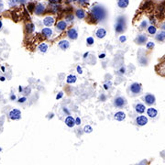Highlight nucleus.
I'll return each instance as SVG.
<instances>
[{
    "label": "nucleus",
    "mask_w": 165,
    "mask_h": 165,
    "mask_svg": "<svg viewBox=\"0 0 165 165\" xmlns=\"http://www.w3.org/2000/svg\"><path fill=\"white\" fill-rule=\"evenodd\" d=\"M90 15L92 17V19L96 21H102L105 19V16H107V11H105V8L101 5H96L94 6L91 9Z\"/></svg>",
    "instance_id": "1"
},
{
    "label": "nucleus",
    "mask_w": 165,
    "mask_h": 165,
    "mask_svg": "<svg viewBox=\"0 0 165 165\" xmlns=\"http://www.w3.org/2000/svg\"><path fill=\"white\" fill-rule=\"evenodd\" d=\"M126 28V22L125 19H124L123 17H119L116 20V23L115 25V31L116 33H122L124 31H125Z\"/></svg>",
    "instance_id": "2"
},
{
    "label": "nucleus",
    "mask_w": 165,
    "mask_h": 165,
    "mask_svg": "<svg viewBox=\"0 0 165 165\" xmlns=\"http://www.w3.org/2000/svg\"><path fill=\"white\" fill-rule=\"evenodd\" d=\"M8 116L11 120H19L21 119V111L17 108H13L10 110Z\"/></svg>",
    "instance_id": "3"
},
{
    "label": "nucleus",
    "mask_w": 165,
    "mask_h": 165,
    "mask_svg": "<svg viewBox=\"0 0 165 165\" xmlns=\"http://www.w3.org/2000/svg\"><path fill=\"white\" fill-rule=\"evenodd\" d=\"M127 105V99L123 96H117L114 100V105L117 108H122Z\"/></svg>",
    "instance_id": "4"
},
{
    "label": "nucleus",
    "mask_w": 165,
    "mask_h": 165,
    "mask_svg": "<svg viewBox=\"0 0 165 165\" xmlns=\"http://www.w3.org/2000/svg\"><path fill=\"white\" fill-rule=\"evenodd\" d=\"M142 90V86L139 82H133L130 85V92L133 95H139V94Z\"/></svg>",
    "instance_id": "5"
},
{
    "label": "nucleus",
    "mask_w": 165,
    "mask_h": 165,
    "mask_svg": "<svg viewBox=\"0 0 165 165\" xmlns=\"http://www.w3.org/2000/svg\"><path fill=\"white\" fill-rule=\"evenodd\" d=\"M144 101H145V104L148 105H152L155 104V101H156V98L155 96L151 95V94H147V95L144 96Z\"/></svg>",
    "instance_id": "6"
},
{
    "label": "nucleus",
    "mask_w": 165,
    "mask_h": 165,
    "mask_svg": "<svg viewBox=\"0 0 165 165\" xmlns=\"http://www.w3.org/2000/svg\"><path fill=\"white\" fill-rule=\"evenodd\" d=\"M67 36L69 39L71 40H76L78 38V31H77V29L74 28H70L69 31H67Z\"/></svg>",
    "instance_id": "7"
},
{
    "label": "nucleus",
    "mask_w": 165,
    "mask_h": 165,
    "mask_svg": "<svg viewBox=\"0 0 165 165\" xmlns=\"http://www.w3.org/2000/svg\"><path fill=\"white\" fill-rule=\"evenodd\" d=\"M148 117L145 116H137V119H136V123H137V125L140 126V127H142V126H145L148 124Z\"/></svg>",
    "instance_id": "8"
},
{
    "label": "nucleus",
    "mask_w": 165,
    "mask_h": 165,
    "mask_svg": "<svg viewBox=\"0 0 165 165\" xmlns=\"http://www.w3.org/2000/svg\"><path fill=\"white\" fill-rule=\"evenodd\" d=\"M64 123L68 128H73L75 126V119L73 116H67L64 119Z\"/></svg>",
    "instance_id": "9"
},
{
    "label": "nucleus",
    "mask_w": 165,
    "mask_h": 165,
    "mask_svg": "<svg viewBox=\"0 0 165 165\" xmlns=\"http://www.w3.org/2000/svg\"><path fill=\"white\" fill-rule=\"evenodd\" d=\"M54 23H55V19H54L53 17L48 16V17H44V19H43V24H44V26H46L47 28L51 27L52 25L54 24Z\"/></svg>",
    "instance_id": "10"
},
{
    "label": "nucleus",
    "mask_w": 165,
    "mask_h": 165,
    "mask_svg": "<svg viewBox=\"0 0 165 165\" xmlns=\"http://www.w3.org/2000/svg\"><path fill=\"white\" fill-rule=\"evenodd\" d=\"M66 28H67V23H66V21L60 20V21L57 22V24H56V29H58L59 31H65Z\"/></svg>",
    "instance_id": "11"
},
{
    "label": "nucleus",
    "mask_w": 165,
    "mask_h": 165,
    "mask_svg": "<svg viewBox=\"0 0 165 165\" xmlns=\"http://www.w3.org/2000/svg\"><path fill=\"white\" fill-rule=\"evenodd\" d=\"M58 46H59V48L63 50V51H65L67 49H69V47H70V42L67 40H62L61 41H59V43H58Z\"/></svg>",
    "instance_id": "12"
},
{
    "label": "nucleus",
    "mask_w": 165,
    "mask_h": 165,
    "mask_svg": "<svg viewBox=\"0 0 165 165\" xmlns=\"http://www.w3.org/2000/svg\"><path fill=\"white\" fill-rule=\"evenodd\" d=\"M114 119L117 121H123L126 119V114L123 111H117L114 115Z\"/></svg>",
    "instance_id": "13"
},
{
    "label": "nucleus",
    "mask_w": 165,
    "mask_h": 165,
    "mask_svg": "<svg viewBox=\"0 0 165 165\" xmlns=\"http://www.w3.org/2000/svg\"><path fill=\"white\" fill-rule=\"evenodd\" d=\"M135 111H136L138 114H143L146 111V107L143 104L138 103L136 105H135Z\"/></svg>",
    "instance_id": "14"
},
{
    "label": "nucleus",
    "mask_w": 165,
    "mask_h": 165,
    "mask_svg": "<svg viewBox=\"0 0 165 165\" xmlns=\"http://www.w3.org/2000/svg\"><path fill=\"white\" fill-rule=\"evenodd\" d=\"M147 41V37L145 36L144 34H141V35H139V36L136 38L135 40V42L139 45H142V44H145V42Z\"/></svg>",
    "instance_id": "15"
},
{
    "label": "nucleus",
    "mask_w": 165,
    "mask_h": 165,
    "mask_svg": "<svg viewBox=\"0 0 165 165\" xmlns=\"http://www.w3.org/2000/svg\"><path fill=\"white\" fill-rule=\"evenodd\" d=\"M147 115H148L150 117H151V119H155V117L158 116V111L154 107H150L147 109Z\"/></svg>",
    "instance_id": "16"
},
{
    "label": "nucleus",
    "mask_w": 165,
    "mask_h": 165,
    "mask_svg": "<svg viewBox=\"0 0 165 165\" xmlns=\"http://www.w3.org/2000/svg\"><path fill=\"white\" fill-rule=\"evenodd\" d=\"M45 11V6L43 4H38L35 7V14L36 15H41Z\"/></svg>",
    "instance_id": "17"
},
{
    "label": "nucleus",
    "mask_w": 165,
    "mask_h": 165,
    "mask_svg": "<svg viewBox=\"0 0 165 165\" xmlns=\"http://www.w3.org/2000/svg\"><path fill=\"white\" fill-rule=\"evenodd\" d=\"M105 35H107V31H105V29L103 28H98L97 31H96V36L98 39H104L105 37Z\"/></svg>",
    "instance_id": "18"
},
{
    "label": "nucleus",
    "mask_w": 165,
    "mask_h": 165,
    "mask_svg": "<svg viewBox=\"0 0 165 165\" xmlns=\"http://www.w3.org/2000/svg\"><path fill=\"white\" fill-rule=\"evenodd\" d=\"M41 33H42L46 38H51L52 36V29L51 28H44L41 31Z\"/></svg>",
    "instance_id": "19"
},
{
    "label": "nucleus",
    "mask_w": 165,
    "mask_h": 165,
    "mask_svg": "<svg viewBox=\"0 0 165 165\" xmlns=\"http://www.w3.org/2000/svg\"><path fill=\"white\" fill-rule=\"evenodd\" d=\"M77 81V77L74 74H69L66 77V82L69 85H73L74 82Z\"/></svg>",
    "instance_id": "20"
},
{
    "label": "nucleus",
    "mask_w": 165,
    "mask_h": 165,
    "mask_svg": "<svg viewBox=\"0 0 165 165\" xmlns=\"http://www.w3.org/2000/svg\"><path fill=\"white\" fill-rule=\"evenodd\" d=\"M75 16L77 17L79 19H84L85 17V11L84 9H82V8H79V9L76 10Z\"/></svg>",
    "instance_id": "21"
},
{
    "label": "nucleus",
    "mask_w": 165,
    "mask_h": 165,
    "mask_svg": "<svg viewBox=\"0 0 165 165\" xmlns=\"http://www.w3.org/2000/svg\"><path fill=\"white\" fill-rule=\"evenodd\" d=\"M129 4V0H117V6L120 8H126Z\"/></svg>",
    "instance_id": "22"
},
{
    "label": "nucleus",
    "mask_w": 165,
    "mask_h": 165,
    "mask_svg": "<svg viewBox=\"0 0 165 165\" xmlns=\"http://www.w3.org/2000/svg\"><path fill=\"white\" fill-rule=\"evenodd\" d=\"M49 49V46L47 43H40L38 47V50L40 52H42V53H45V52H47V51H48Z\"/></svg>",
    "instance_id": "23"
},
{
    "label": "nucleus",
    "mask_w": 165,
    "mask_h": 165,
    "mask_svg": "<svg viewBox=\"0 0 165 165\" xmlns=\"http://www.w3.org/2000/svg\"><path fill=\"white\" fill-rule=\"evenodd\" d=\"M156 40L159 41H164L165 40V31H160L156 35Z\"/></svg>",
    "instance_id": "24"
},
{
    "label": "nucleus",
    "mask_w": 165,
    "mask_h": 165,
    "mask_svg": "<svg viewBox=\"0 0 165 165\" xmlns=\"http://www.w3.org/2000/svg\"><path fill=\"white\" fill-rule=\"evenodd\" d=\"M156 31H157V28H156L155 26H150V27L148 28V32H149L150 35H154V34L156 33Z\"/></svg>",
    "instance_id": "25"
},
{
    "label": "nucleus",
    "mask_w": 165,
    "mask_h": 165,
    "mask_svg": "<svg viewBox=\"0 0 165 165\" xmlns=\"http://www.w3.org/2000/svg\"><path fill=\"white\" fill-rule=\"evenodd\" d=\"M94 43H95V40H94L93 37H88V38L86 39V44H87L88 46H92Z\"/></svg>",
    "instance_id": "26"
},
{
    "label": "nucleus",
    "mask_w": 165,
    "mask_h": 165,
    "mask_svg": "<svg viewBox=\"0 0 165 165\" xmlns=\"http://www.w3.org/2000/svg\"><path fill=\"white\" fill-rule=\"evenodd\" d=\"M84 131L85 133H91L93 131V128L90 126V125H85L84 127Z\"/></svg>",
    "instance_id": "27"
},
{
    "label": "nucleus",
    "mask_w": 165,
    "mask_h": 165,
    "mask_svg": "<svg viewBox=\"0 0 165 165\" xmlns=\"http://www.w3.org/2000/svg\"><path fill=\"white\" fill-rule=\"evenodd\" d=\"M27 28H28V32H32L33 31H35V27H34V25L33 24H28V26H27Z\"/></svg>",
    "instance_id": "28"
},
{
    "label": "nucleus",
    "mask_w": 165,
    "mask_h": 165,
    "mask_svg": "<svg viewBox=\"0 0 165 165\" xmlns=\"http://www.w3.org/2000/svg\"><path fill=\"white\" fill-rule=\"evenodd\" d=\"M146 47H147V49H152L153 47H154V43L152 42V41H148V42H147V44H146Z\"/></svg>",
    "instance_id": "29"
},
{
    "label": "nucleus",
    "mask_w": 165,
    "mask_h": 165,
    "mask_svg": "<svg viewBox=\"0 0 165 165\" xmlns=\"http://www.w3.org/2000/svg\"><path fill=\"white\" fill-rule=\"evenodd\" d=\"M111 85H112V82L109 81L108 82H105V84L104 85V88H105V90H108L109 88L111 87Z\"/></svg>",
    "instance_id": "30"
},
{
    "label": "nucleus",
    "mask_w": 165,
    "mask_h": 165,
    "mask_svg": "<svg viewBox=\"0 0 165 165\" xmlns=\"http://www.w3.org/2000/svg\"><path fill=\"white\" fill-rule=\"evenodd\" d=\"M19 4V1L17 0H9V6L13 7V6H17Z\"/></svg>",
    "instance_id": "31"
},
{
    "label": "nucleus",
    "mask_w": 165,
    "mask_h": 165,
    "mask_svg": "<svg viewBox=\"0 0 165 165\" xmlns=\"http://www.w3.org/2000/svg\"><path fill=\"white\" fill-rule=\"evenodd\" d=\"M27 101V97L26 96H23V97H20V98H19V104H23V103H25Z\"/></svg>",
    "instance_id": "32"
},
{
    "label": "nucleus",
    "mask_w": 165,
    "mask_h": 165,
    "mask_svg": "<svg viewBox=\"0 0 165 165\" xmlns=\"http://www.w3.org/2000/svg\"><path fill=\"white\" fill-rule=\"evenodd\" d=\"M81 124H82V120H81V119H80L79 116H77V117H76V119H75V125L80 126Z\"/></svg>",
    "instance_id": "33"
},
{
    "label": "nucleus",
    "mask_w": 165,
    "mask_h": 165,
    "mask_svg": "<svg viewBox=\"0 0 165 165\" xmlns=\"http://www.w3.org/2000/svg\"><path fill=\"white\" fill-rule=\"evenodd\" d=\"M126 40H127V37L124 36V35H121V36L119 37V41H120V42H125Z\"/></svg>",
    "instance_id": "34"
},
{
    "label": "nucleus",
    "mask_w": 165,
    "mask_h": 165,
    "mask_svg": "<svg viewBox=\"0 0 165 165\" xmlns=\"http://www.w3.org/2000/svg\"><path fill=\"white\" fill-rule=\"evenodd\" d=\"M76 72H77L79 74H82V69L80 65H78L77 67H76Z\"/></svg>",
    "instance_id": "35"
},
{
    "label": "nucleus",
    "mask_w": 165,
    "mask_h": 165,
    "mask_svg": "<svg viewBox=\"0 0 165 165\" xmlns=\"http://www.w3.org/2000/svg\"><path fill=\"white\" fill-rule=\"evenodd\" d=\"M62 96H63V93H62V92H60V93H59L58 95L56 96V99L59 100V99H61Z\"/></svg>",
    "instance_id": "36"
},
{
    "label": "nucleus",
    "mask_w": 165,
    "mask_h": 165,
    "mask_svg": "<svg viewBox=\"0 0 165 165\" xmlns=\"http://www.w3.org/2000/svg\"><path fill=\"white\" fill-rule=\"evenodd\" d=\"M3 9H4V3L2 0H0V12H1Z\"/></svg>",
    "instance_id": "37"
},
{
    "label": "nucleus",
    "mask_w": 165,
    "mask_h": 165,
    "mask_svg": "<svg viewBox=\"0 0 165 165\" xmlns=\"http://www.w3.org/2000/svg\"><path fill=\"white\" fill-rule=\"evenodd\" d=\"M63 112H64V113H66L67 116H70V111L68 110L67 107H64V108H63Z\"/></svg>",
    "instance_id": "38"
},
{
    "label": "nucleus",
    "mask_w": 165,
    "mask_h": 165,
    "mask_svg": "<svg viewBox=\"0 0 165 165\" xmlns=\"http://www.w3.org/2000/svg\"><path fill=\"white\" fill-rule=\"evenodd\" d=\"M98 58L100 59V60H103V59L105 58V53H102V54H99Z\"/></svg>",
    "instance_id": "39"
},
{
    "label": "nucleus",
    "mask_w": 165,
    "mask_h": 165,
    "mask_svg": "<svg viewBox=\"0 0 165 165\" xmlns=\"http://www.w3.org/2000/svg\"><path fill=\"white\" fill-rule=\"evenodd\" d=\"M78 1H80L82 4H88L90 0H78Z\"/></svg>",
    "instance_id": "40"
},
{
    "label": "nucleus",
    "mask_w": 165,
    "mask_h": 165,
    "mask_svg": "<svg viewBox=\"0 0 165 165\" xmlns=\"http://www.w3.org/2000/svg\"><path fill=\"white\" fill-rule=\"evenodd\" d=\"M16 99H17L16 95H11L10 96V100H11V101H14V100H16Z\"/></svg>",
    "instance_id": "41"
},
{
    "label": "nucleus",
    "mask_w": 165,
    "mask_h": 165,
    "mask_svg": "<svg viewBox=\"0 0 165 165\" xmlns=\"http://www.w3.org/2000/svg\"><path fill=\"white\" fill-rule=\"evenodd\" d=\"M147 26V21H143L142 22V24L140 25V28H143L144 27H146Z\"/></svg>",
    "instance_id": "42"
},
{
    "label": "nucleus",
    "mask_w": 165,
    "mask_h": 165,
    "mask_svg": "<svg viewBox=\"0 0 165 165\" xmlns=\"http://www.w3.org/2000/svg\"><path fill=\"white\" fill-rule=\"evenodd\" d=\"M19 1V4H25L27 0H17Z\"/></svg>",
    "instance_id": "43"
},
{
    "label": "nucleus",
    "mask_w": 165,
    "mask_h": 165,
    "mask_svg": "<svg viewBox=\"0 0 165 165\" xmlns=\"http://www.w3.org/2000/svg\"><path fill=\"white\" fill-rule=\"evenodd\" d=\"M125 67H123V68H121L120 69V71H119V72H120V73H125Z\"/></svg>",
    "instance_id": "44"
},
{
    "label": "nucleus",
    "mask_w": 165,
    "mask_h": 165,
    "mask_svg": "<svg viewBox=\"0 0 165 165\" xmlns=\"http://www.w3.org/2000/svg\"><path fill=\"white\" fill-rule=\"evenodd\" d=\"M5 80H6V77H4V76H0V81L4 82Z\"/></svg>",
    "instance_id": "45"
},
{
    "label": "nucleus",
    "mask_w": 165,
    "mask_h": 165,
    "mask_svg": "<svg viewBox=\"0 0 165 165\" xmlns=\"http://www.w3.org/2000/svg\"><path fill=\"white\" fill-rule=\"evenodd\" d=\"M19 92H23V87L22 86H19Z\"/></svg>",
    "instance_id": "46"
},
{
    "label": "nucleus",
    "mask_w": 165,
    "mask_h": 165,
    "mask_svg": "<svg viewBox=\"0 0 165 165\" xmlns=\"http://www.w3.org/2000/svg\"><path fill=\"white\" fill-rule=\"evenodd\" d=\"M89 55V52H86V53H85L84 54V59H85V58H87V56Z\"/></svg>",
    "instance_id": "47"
},
{
    "label": "nucleus",
    "mask_w": 165,
    "mask_h": 165,
    "mask_svg": "<svg viewBox=\"0 0 165 165\" xmlns=\"http://www.w3.org/2000/svg\"><path fill=\"white\" fill-rule=\"evenodd\" d=\"M2 27H3V23H2V21L0 20V29L2 28Z\"/></svg>",
    "instance_id": "48"
},
{
    "label": "nucleus",
    "mask_w": 165,
    "mask_h": 165,
    "mask_svg": "<svg viewBox=\"0 0 165 165\" xmlns=\"http://www.w3.org/2000/svg\"><path fill=\"white\" fill-rule=\"evenodd\" d=\"M1 70L3 71V73H5V71H6V69H5V67H4V66H2V67H1Z\"/></svg>",
    "instance_id": "49"
},
{
    "label": "nucleus",
    "mask_w": 165,
    "mask_h": 165,
    "mask_svg": "<svg viewBox=\"0 0 165 165\" xmlns=\"http://www.w3.org/2000/svg\"><path fill=\"white\" fill-rule=\"evenodd\" d=\"M139 165H145V164H143V163H141V164H139Z\"/></svg>",
    "instance_id": "50"
},
{
    "label": "nucleus",
    "mask_w": 165,
    "mask_h": 165,
    "mask_svg": "<svg viewBox=\"0 0 165 165\" xmlns=\"http://www.w3.org/2000/svg\"><path fill=\"white\" fill-rule=\"evenodd\" d=\"M29 1H31V0H29Z\"/></svg>",
    "instance_id": "51"
}]
</instances>
